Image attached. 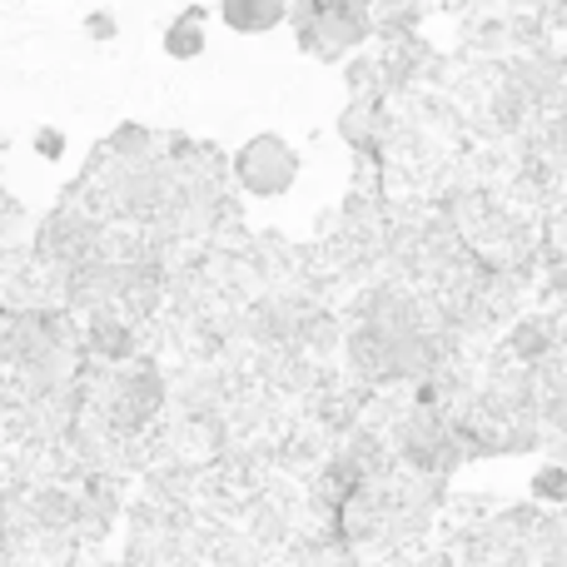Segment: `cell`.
Wrapping results in <instances>:
<instances>
[{"mask_svg": "<svg viewBox=\"0 0 567 567\" xmlns=\"http://www.w3.org/2000/svg\"><path fill=\"white\" fill-rule=\"evenodd\" d=\"M165 45H169V55H179V60H185V55H199V50H205V30H199V10H195V16H179V20H175V30H169V40H165Z\"/></svg>", "mask_w": 567, "mask_h": 567, "instance_id": "cell-3", "label": "cell"}, {"mask_svg": "<svg viewBox=\"0 0 567 567\" xmlns=\"http://www.w3.org/2000/svg\"><path fill=\"white\" fill-rule=\"evenodd\" d=\"M289 0H225V20L235 30H269L284 20Z\"/></svg>", "mask_w": 567, "mask_h": 567, "instance_id": "cell-2", "label": "cell"}, {"mask_svg": "<svg viewBox=\"0 0 567 567\" xmlns=\"http://www.w3.org/2000/svg\"><path fill=\"white\" fill-rule=\"evenodd\" d=\"M239 175H245L249 189H259V195H275V189H284L293 179V155L279 145L275 135L255 140V145L239 155Z\"/></svg>", "mask_w": 567, "mask_h": 567, "instance_id": "cell-1", "label": "cell"}]
</instances>
